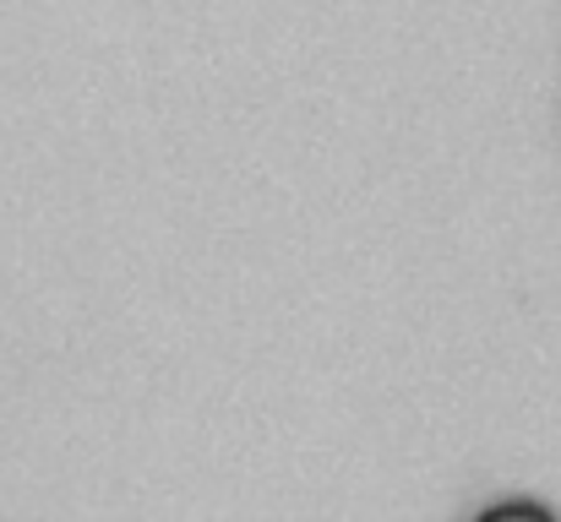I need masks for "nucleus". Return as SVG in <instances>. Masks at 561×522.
<instances>
[{"label":"nucleus","mask_w":561,"mask_h":522,"mask_svg":"<svg viewBox=\"0 0 561 522\" xmlns=\"http://www.w3.org/2000/svg\"><path fill=\"white\" fill-rule=\"evenodd\" d=\"M502 518H535V522H557L551 507H535V501H502V507H485L480 522H502Z\"/></svg>","instance_id":"nucleus-1"}]
</instances>
